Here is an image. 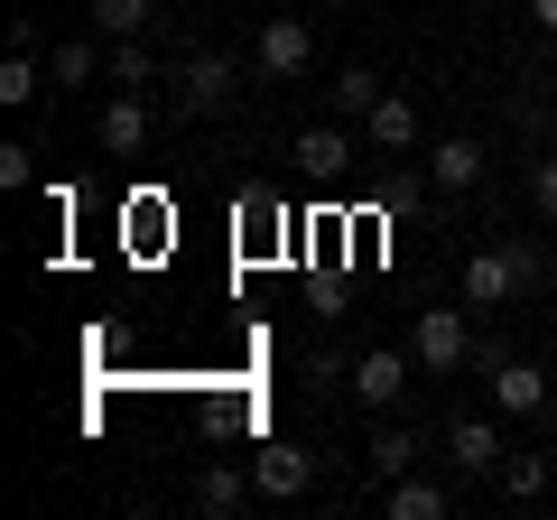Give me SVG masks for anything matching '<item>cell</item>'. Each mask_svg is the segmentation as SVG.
Returning a JSON list of instances; mask_svg holds the SVG:
<instances>
[{
  "mask_svg": "<svg viewBox=\"0 0 557 520\" xmlns=\"http://www.w3.org/2000/svg\"><path fill=\"white\" fill-rule=\"evenodd\" d=\"M539 288V251L530 242H483V251H465V280H456V298L474 307H511V298H530Z\"/></svg>",
  "mask_w": 557,
  "mask_h": 520,
  "instance_id": "cell-1",
  "label": "cell"
},
{
  "mask_svg": "<svg viewBox=\"0 0 557 520\" xmlns=\"http://www.w3.org/2000/svg\"><path fill=\"white\" fill-rule=\"evenodd\" d=\"M465 317H474V307H428V317L409 325V362H418L428 381H446V372L474 362V325H465Z\"/></svg>",
  "mask_w": 557,
  "mask_h": 520,
  "instance_id": "cell-2",
  "label": "cell"
},
{
  "mask_svg": "<svg viewBox=\"0 0 557 520\" xmlns=\"http://www.w3.org/2000/svg\"><path fill=\"white\" fill-rule=\"evenodd\" d=\"M233 94H242V65L233 57H186L177 65V121H214V112H233Z\"/></svg>",
  "mask_w": 557,
  "mask_h": 520,
  "instance_id": "cell-3",
  "label": "cell"
},
{
  "mask_svg": "<svg viewBox=\"0 0 557 520\" xmlns=\"http://www.w3.org/2000/svg\"><path fill=\"white\" fill-rule=\"evenodd\" d=\"M483 362V391H493L502 409H511V419H539V409H548V372H539V362H520V354H474Z\"/></svg>",
  "mask_w": 557,
  "mask_h": 520,
  "instance_id": "cell-4",
  "label": "cell"
},
{
  "mask_svg": "<svg viewBox=\"0 0 557 520\" xmlns=\"http://www.w3.org/2000/svg\"><path fill=\"white\" fill-rule=\"evenodd\" d=\"M483 168H493V149H483L474 131H446V140L428 149V186H437V196H474Z\"/></svg>",
  "mask_w": 557,
  "mask_h": 520,
  "instance_id": "cell-5",
  "label": "cell"
},
{
  "mask_svg": "<svg viewBox=\"0 0 557 520\" xmlns=\"http://www.w3.org/2000/svg\"><path fill=\"white\" fill-rule=\"evenodd\" d=\"M409 372H418V362H409V344H372V354L354 362V400H362V409H399Z\"/></svg>",
  "mask_w": 557,
  "mask_h": 520,
  "instance_id": "cell-6",
  "label": "cell"
},
{
  "mask_svg": "<svg viewBox=\"0 0 557 520\" xmlns=\"http://www.w3.org/2000/svg\"><path fill=\"white\" fill-rule=\"evenodd\" d=\"M251 65H260L270 84H298L307 65H317V38H307V20H270V28H260V47H251Z\"/></svg>",
  "mask_w": 557,
  "mask_h": 520,
  "instance_id": "cell-7",
  "label": "cell"
},
{
  "mask_svg": "<svg viewBox=\"0 0 557 520\" xmlns=\"http://www.w3.org/2000/svg\"><path fill=\"white\" fill-rule=\"evenodd\" d=\"M251 483H260V502H298L307 483H317V456H307V446H260Z\"/></svg>",
  "mask_w": 557,
  "mask_h": 520,
  "instance_id": "cell-8",
  "label": "cell"
},
{
  "mask_svg": "<svg viewBox=\"0 0 557 520\" xmlns=\"http://www.w3.org/2000/svg\"><path fill=\"white\" fill-rule=\"evenodd\" d=\"M94 140L112 149V159H139V149H149V94H112L102 121H94Z\"/></svg>",
  "mask_w": 557,
  "mask_h": 520,
  "instance_id": "cell-9",
  "label": "cell"
},
{
  "mask_svg": "<svg viewBox=\"0 0 557 520\" xmlns=\"http://www.w3.org/2000/svg\"><path fill=\"white\" fill-rule=\"evenodd\" d=\"M298 168H307V177H344V168H354V121H317V131H298Z\"/></svg>",
  "mask_w": 557,
  "mask_h": 520,
  "instance_id": "cell-10",
  "label": "cell"
},
{
  "mask_svg": "<svg viewBox=\"0 0 557 520\" xmlns=\"http://www.w3.org/2000/svg\"><path fill=\"white\" fill-rule=\"evenodd\" d=\"M362 140L391 149V159H399V149H418V102H409V94H381L372 121H362Z\"/></svg>",
  "mask_w": 557,
  "mask_h": 520,
  "instance_id": "cell-11",
  "label": "cell"
},
{
  "mask_svg": "<svg viewBox=\"0 0 557 520\" xmlns=\"http://www.w3.org/2000/svg\"><path fill=\"white\" fill-rule=\"evenodd\" d=\"M381 511L391 520H446V483L437 474H399V483H381Z\"/></svg>",
  "mask_w": 557,
  "mask_h": 520,
  "instance_id": "cell-12",
  "label": "cell"
},
{
  "mask_svg": "<svg viewBox=\"0 0 557 520\" xmlns=\"http://www.w3.org/2000/svg\"><path fill=\"white\" fill-rule=\"evenodd\" d=\"M446 456H456V474H502L493 419H456V428H446Z\"/></svg>",
  "mask_w": 557,
  "mask_h": 520,
  "instance_id": "cell-13",
  "label": "cell"
},
{
  "mask_svg": "<svg viewBox=\"0 0 557 520\" xmlns=\"http://www.w3.org/2000/svg\"><path fill=\"white\" fill-rule=\"evenodd\" d=\"M102 47H112V38H94V28H84V38H57V57H47V84H94L102 65H112Z\"/></svg>",
  "mask_w": 557,
  "mask_h": 520,
  "instance_id": "cell-14",
  "label": "cell"
},
{
  "mask_svg": "<svg viewBox=\"0 0 557 520\" xmlns=\"http://www.w3.org/2000/svg\"><path fill=\"white\" fill-rule=\"evenodd\" d=\"M381 94H391V84H381L372 65H344V75L325 84V102H335V121H372V102H381Z\"/></svg>",
  "mask_w": 557,
  "mask_h": 520,
  "instance_id": "cell-15",
  "label": "cell"
},
{
  "mask_svg": "<svg viewBox=\"0 0 557 520\" xmlns=\"http://www.w3.org/2000/svg\"><path fill=\"white\" fill-rule=\"evenodd\" d=\"M362 465H372V483H399V474H418V437H409V428H372Z\"/></svg>",
  "mask_w": 557,
  "mask_h": 520,
  "instance_id": "cell-16",
  "label": "cell"
},
{
  "mask_svg": "<svg viewBox=\"0 0 557 520\" xmlns=\"http://www.w3.org/2000/svg\"><path fill=\"white\" fill-rule=\"evenodd\" d=\"M159 20V10H149V0H84V28H94V38H139V28Z\"/></svg>",
  "mask_w": 557,
  "mask_h": 520,
  "instance_id": "cell-17",
  "label": "cell"
},
{
  "mask_svg": "<svg viewBox=\"0 0 557 520\" xmlns=\"http://www.w3.org/2000/svg\"><path fill=\"white\" fill-rule=\"evenodd\" d=\"M251 493H260V483L233 474V465H205V474H196V511H242Z\"/></svg>",
  "mask_w": 557,
  "mask_h": 520,
  "instance_id": "cell-18",
  "label": "cell"
},
{
  "mask_svg": "<svg viewBox=\"0 0 557 520\" xmlns=\"http://www.w3.org/2000/svg\"><path fill=\"white\" fill-rule=\"evenodd\" d=\"M38 57H28V47H10V57H0V102H10V112H20V102H38Z\"/></svg>",
  "mask_w": 557,
  "mask_h": 520,
  "instance_id": "cell-19",
  "label": "cell"
},
{
  "mask_svg": "<svg viewBox=\"0 0 557 520\" xmlns=\"http://www.w3.org/2000/svg\"><path fill=\"white\" fill-rule=\"evenodd\" d=\"M102 75H112L121 94H139V84H159V57H149V47H139V38H121V47H112V65H102Z\"/></svg>",
  "mask_w": 557,
  "mask_h": 520,
  "instance_id": "cell-20",
  "label": "cell"
},
{
  "mask_svg": "<svg viewBox=\"0 0 557 520\" xmlns=\"http://www.w3.org/2000/svg\"><path fill=\"white\" fill-rule=\"evenodd\" d=\"M502 493H511V502H539V493H548V456H502Z\"/></svg>",
  "mask_w": 557,
  "mask_h": 520,
  "instance_id": "cell-21",
  "label": "cell"
},
{
  "mask_svg": "<svg viewBox=\"0 0 557 520\" xmlns=\"http://www.w3.org/2000/svg\"><path fill=\"white\" fill-rule=\"evenodd\" d=\"M530 205H539V223H557V149L530 159Z\"/></svg>",
  "mask_w": 557,
  "mask_h": 520,
  "instance_id": "cell-22",
  "label": "cell"
},
{
  "mask_svg": "<svg viewBox=\"0 0 557 520\" xmlns=\"http://www.w3.org/2000/svg\"><path fill=\"white\" fill-rule=\"evenodd\" d=\"M0 186H10V196H20V186H38V149H28V140L0 149Z\"/></svg>",
  "mask_w": 557,
  "mask_h": 520,
  "instance_id": "cell-23",
  "label": "cell"
},
{
  "mask_svg": "<svg viewBox=\"0 0 557 520\" xmlns=\"http://www.w3.org/2000/svg\"><path fill=\"white\" fill-rule=\"evenodd\" d=\"M530 20H539V28H548V38H557V0H530Z\"/></svg>",
  "mask_w": 557,
  "mask_h": 520,
  "instance_id": "cell-24",
  "label": "cell"
}]
</instances>
